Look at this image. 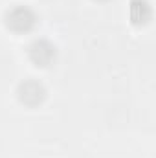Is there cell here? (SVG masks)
Returning a JSON list of instances; mask_svg holds the SVG:
<instances>
[{
    "label": "cell",
    "mask_w": 156,
    "mask_h": 158,
    "mask_svg": "<svg viewBox=\"0 0 156 158\" xmlns=\"http://www.w3.org/2000/svg\"><path fill=\"white\" fill-rule=\"evenodd\" d=\"M7 24L15 30H28L33 24V17L28 9H17L7 17Z\"/></svg>",
    "instance_id": "cell-1"
}]
</instances>
